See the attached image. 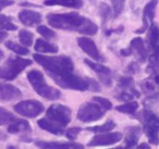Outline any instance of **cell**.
Segmentation results:
<instances>
[{"label":"cell","mask_w":159,"mask_h":149,"mask_svg":"<svg viewBox=\"0 0 159 149\" xmlns=\"http://www.w3.org/2000/svg\"><path fill=\"white\" fill-rule=\"evenodd\" d=\"M100 12H102L104 20H106L107 18H109V16L111 14V10L109 9V8L107 7L106 5H102V8H100Z\"/></svg>","instance_id":"obj_36"},{"label":"cell","mask_w":159,"mask_h":149,"mask_svg":"<svg viewBox=\"0 0 159 149\" xmlns=\"http://www.w3.org/2000/svg\"><path fill=\"white\" fill-rule=\"evenodd\" d=\"M47 20L49 24L55 29L76 31L83 35L93 36L98 31V27L95 23L74 12L62 14H48Z\"/></svg>","instance_id":"obj_1"},{"label":"cell","mask_w":159,"mask_h":149,"mask_svg":"<svg viewBox=\"0 0 159 149\" xmlns=\"http://www.w3.org/2000/svg\"><path fill=\"white\" fill-rule=\"evenodd\" d=\"M130 48L132 50V53H134L135 56L137 57V59L139 61L144 62L147 58V52H146V49L144 47V42L142 38L137 37L132 39L130 45Z\"/></svg>","instance_id":"obj_19"},{"label":"cell","mask_w":159,"mask_h":149,"mask_svg":"<svg viewBox=\"0 0 159 149\" xmlns=\"http://www.w3.org/2000/svg\"><path fill=\"white\" fill-rule=\"evenodd\" d=\"M106 110L99 106L97 102H86L80 107L79 112H77V119L81 122L91 123L98 121L105 115Z\"/></svg>","instance_id":"obj_6"},{"label":"cell","mask_w":159,"mask_h":149,"mask_svg":"<svg viewBox=\"0 0 159 149\" xmlns=\"http://www.w3.org/2000/svg\"><path fill=\"white\" fill-rule=\"evenodd\" d=\"M14 111L25 118H36L44 111V105L37 100H24L14 106Z\"/></svg>","instance_id":"obj_8"},{"label":"cell","mask_w":159,"mask_h":149,"mask_svg":"<svg viewBox=\"0 0 159 149\" xmlns=\"http://www.w3.org/2000/svg\"><path fill=\"white\" fill-rule=\"evenodd\" d=\"M46 6H63L68 8H81L83 6L82 0H45Z\"/></svg>","instance_id":"obj_23"},{"label":"cell","mask_w":159,"mask_h":149,"mask_svg":"<svg viewBox=\"0 0 159 149\" xmlns=\"http://www.w3.org/2000/svg\"><path fill=\"white\" fill-rule=\"evenodd\" d=\"M16 120H18V119H16L11 112H9L3 107H0V123H1V124L10 125L16 122Z\"/></svg>","instance_id":"obj_26"},{"label":"cell","mask_w":159,"mask_h":149,"mask_svg":"<svg viewBox=\"0 0 159 149\" xmlns=\"http://www.w3.org/2000/svg\"><path fill=\"white\" fill-rule=\"evenodd\" d=\"M141 129L139 126H131L126 129L125 133V142H124V148L125 149H132L135 145L137 144L141 136Z\"/></svg>","instance_id":"obj_17"},{"label":"cell","mask_w":159,"mask_h":149,"mask_svg":"<svg viewBox=\"0 0 159 149\" xmlns=\"http://www.w3.org/2000/svg\"><path fill=\"white\" fill-rule=\"evenodd\" d=\"M136 149H150V146L148 144H145V142H143V144H141L139 147H137Z\"/></svg>","instance_id":"obj_42"},{"label":"cell","mask_w":159,"mask_h":149,"mask_svg":"<svg viewBox=\"0 0 159 149\" xmlns=\"http://www.w3.org/2000/svg\"><path fill=\"white\" fill-rule=\"evenodd\" d=\"M0 29H6V31H14L16 29V26L11 22L10 19L7 16L0 14Z\"/></svg>","instance_id":"obj_30"},{"label":"cell","mask_w":159,"mask_h":149,"mask_svg":"<svg viewBox=\"0 0 159 149\" xmlns=\"http://www.w3.org/2000/svg\"><path fill=\"white\" fill-rule=\"evenodd\" d=\"M155 83L158 84V85H159V73L156 75V76H155Z\"/></svg>","instance_id":"obj_44"},{"label":"cell","mask_w":159,"mask_h":149,"mask_svg":"<svg viewBox=\"0 0 159 149\" xmlns=\"http://www.w3.org/2000/svg\"><path fill=\"white\" fill-rule=\"evenodd\" d=\"M111 3H112V8H113V11H115L116 16H119L120 13L122 12L124 7V2H125V0H110Z\"/></svg>","instance_id":"obj_33"},{"label":"cell","mask_w":159,"mask_h":149,"mask_svg":"<svg viewBox=\"0 0 159 149\" xmlns=\"http://www.w3.org/2000/svg\"><path fill=\"white\" fill-rule=\"evenodd\" d=\"M37 124L42 129L49 132V133L53 134V135H63V134H64L63 127L60 126V125H58V124H56L55 122L50 121L48 118L40 119V120H38Z\"/></svg>","instance_id":"obj_18"},{"label":"cell","mask_w":159,"mask_h":149,"mask_svg":"<svg viewBox=\"0 0 159 149\" xmlns=\"http://www.w3.org/2000/svg\"><path fill=\"white\" fill-rule=\"evenodd\" d=\"M148 40H149V46L152 49V51L156 56L159 57V29L155 24H152L149 29V35H148Z\"/></svg>","instance_id":"obj_20"},{"label":"cell","mask_w":159,"mask_h":149,"mask_svg":"<svg viewBox=\"0 0 159 149\" xmlns=\"http://www.w3.org/2000/svg\"><path fill=\"white\" fill-rule=\"evenodd\" d=\"M115 127H116V123L113 122L112 120H108L106 123H105V124H102V125H97V126L89 127V129H87V131L100 134V133H107V132L112 131Z\"/></svg>","instance_id":"obj_25"},{"label":"cell","mask_w":159,"mask_h":149,"mask_svg":"<svg viewBox=\"0 0 159 149\" xmlns=\"http://www.w3.org/2000/svg\"><path fill=\"white\" fill-rule=\"evenodd\" d=\"M89 90H93V92H99L100 87L98 85V83L93 79H89Z\"/></svg>","instance_id":"obj_37"},{"label":"cell","mask_w":159,"mask_h":149,"mask_svg":"<svg viewBox=\"0 0 159 149\" xmlns=\"http://www.w3.org/2000/svg\"><path fill=\"white\" fill-rule=\"evenodd\" d=\"M6 47L10 50H12L13 52H16V55H20V56H26L30 53L29 49L26 48L25 46H21V45H18L13 42H7L6 43Z\"/></svg>","instance_id":"obj_27"},{"label":"cell","mask_w":159,"mask_h":149,"mask_svg":"<svg viewBox=\"0 0 159 149\" xmlns=\"http://www.w3.org/2000/svg\"><path fill=\"white\" fill-rule=\"evenodd\" d=\"M84 63L87 64L92 70L97 73L98 76H99V79L102 81V83L104 84V85H106V86L111 85V71L109 70L107 66L102 65V64H99V63H96V62H93L89 59H85Z\"/></svg>","instance_id":"obj_12"},{"label":"cell","mask_w":159,"mask_h":149,"mask_svg":"<svg viewBox=\"0 0 159 149\" xmlns=\"http://www.w3.org/2000/svg\"><path fill=\"white\" fill-rule=\"evenodd\" d=\"M149 68L152 69V72L159 73V57L155 53L149 57Z\"/></svg>","instance_id":"obj_34"},{"label":"cell","mask_w":159,"mask_h":149,"mask_svg":"<svg viewBox=\"0 0 159 149\" xmlns=\"http://www.w3.org/2000/svg\"><path fill=\"white\" fill-rule=\"evenodd\" d=\"M122 134L119 132H115V133H100L98 135H95L89 142L87 144L89 147H96V146H109V145L117 144L122 139Z\"/></svg>","instance_id":"obj_9"},{"label":"cell","mask_w":159,"mask_h":149,"mask_svg":"<svg viewBox=\"0 0 159 149\" xmlns=\"http://www.w3.org/2000/svg\"><path fill=\"white\" fill-rule=\"evenodd\" d=\"M37 32L45 38H53L56 36V33L53 31H51L50 29H48L47 26H44V25H40V26L37 27Z\"/></svg>","instance_id":"obj_32"},{"label":"cell","mask_w":159,"mask_h":149,"mask_svg":"<svg viewBox=\"0 0 159 149\" xmlns=\"http://www.w3.org/2000/svg\"><path fill=\"white\" fill-rule=\"evenodd\" d=\"M110 149H125V148H124V146L123 147L120 146V147H116V148H110Z\"/></svg>","instance_id":"obj_46"},{"label":"cell","mask_w":159,"mask_h":149,"mask_svg":"<svg viewBox=\"0 0 159 149\" xmlns=\"http://www.w3.org/2000/svg\"><path fill=\"white\" fill-rule=\"evenodd\" d=\"M143 87H144V89H145L146 92H152V90H154V88H155V86H154V84L150 83V82H146V83H144Z\"/></svg>","instance_id":"obj_39"},{"label":"cell","mask_w":159,"mask_h":149,"mask_svg":"<svg viewBox=\"0 0 159 149\" xmlns=\"http://www.w3.org/2000/svg\"><path fill=\"white\" fill-rule=\"evenodd\" d=\"M7 37H8V33H6V32H2V31H0V43L2 42V40H5Z\"/></svg>","instance_id":"obj_41"},{"label":"cell","mask_w":159,"mask_h":149,"mask_svg":"<svg viewBox=\"0 0 159 149\" xmlns=\"http://www.w3.org/2000/svg\"><path fill=\"white\" fill-rule=\"evenodd\" d=\"M35 50L37 52H43V53H57L58 52V47L56 45H52L50 43L46 42V40L39 39L36 40V44H35Z\"/></svg>","instance_id":"obj_22"},{"label":"cell","mask_w":159,"mask_h":149,"mask_svg":"<svg viewBox=\"0 0 159 149\" xmlns=\"http://www.w3.org/2000/svg\"><path fill=\"white\" fill-rule=\"evenodd\" d=\"M13 0H0V9H3L6 7L13 5Z\"/></svg>","instance_id":"obj_38"},{"label":"cell","mask_w":159,"mask_h":149,"mask_svg":"<svg viewBox=\"0 0 159 149\" xmlns=\"http://www.w3.org/2000/svg\"><path fill=\"white\" fill-rule=\"evenodd\" d=\"M35 146L39 149H84V146L79 142H35Z\"/></svg>","instance_id":"obj_11"},{"label":"cell","mask_w":159,"mask_h":149,"mask_svg":"<svg viewBox=\"0 0 159 149\" xmlns=\"http://www.w3.org/2000/svg\"><path fill=\"white\" fill-rule=\"evenodd\" d=\"M47 118L56 124L64 127L71 122V110L66 106L55 103L51 105L46 111Z\"/></svg>","instance_id":"obj_7"},{"label":"cell","mask_w":159,"mask_h":149,"mask_svg":"<svg viewBox=\"0 0 159 149\" xmlns=\"http://www.w3.org/2000/svg\"><path fill=\"white\" fill-rule=\"evenodd\" d=\"M143 124L144 127H150L159 131V118L157 115H155L152 112L145 110L143 112Z\"/></svg>","instance_id":"obj_21"},{"label":"cell","mask_w":159,"mask_h":149,"mask_svg":"<svg viewBox=\"0 0 159 149\" xmlns=\"http://www.w3.org/2000/svg\"><path fill=\"white\" fill-rule=\"evenodd\" d=\"M81 131H82V129H81V127H71V129H69L68 131L66 132V138H68V139H70V140L76 139L77 135H79Z\"/></svg>","instance_id":"obj_35"},{"label":"cell","mask_w":159,"mask_h":149,"mask_svg":"<svg viewBox=\"0 0 159 149\" xmlns=\"http://www.w3.org/2000/svg\"><path fill=\"white\" fill-rule=\"evenodd\" d=\"M2 58H3V52H2V50L0 49V61L2 60Z\"/></svg>","instance_id":"obj_45"},{"label":"cell","mask_w":159,"mask_h":149,"mask_svg":"<svg viewBox=\"0 0 159 149\" xmlns=\"http://www.w3.org/2000/svg\"><path fill=\"white\" fill-rule=\"evenodd\" d=\"M0 124H1V123H0Z\"/></svg>","instance_id":"obj_47"},{"label":"cell","mask_w":159,"mask_h":149,"mask_svg":"<svg viewBox=\"0 0 159 149\" xmlns=\"http://www.w3.org/2000/svg\"><path fill=\"white\" fill-rule=\"evenodd\" d=\"M93 101H95V102H97L99 106H102L105 110L112 109V103H111L107 98H104V97L95 96V97H93Z\"/></svg>","instance_id":"obj_31"},{"label":"cell","mask_w":159,"mask_h":149,"mask_svg":"<svg viewBox=\"0 0 159 149\" xmlns=\"http://www.w3.org/2000/svg\"><path fill=\"white\" fill-rule=\"evenodd\" d=\"M139 109V103L136 101H128V102L120 105L118 107H116V110L121 113L125 114H133L136 112V110Z\"/></svg>","instance_id":"obj_24"},{"label":"cell","mask_w":159,"mask_h":149,"mask_svg":"<svg viewBox=\"0 0 159 149\" xmlns=\"http://www.w3.org/2000/svg\"><path fill=\"white\" fill-rule=\"evenodd\" d=\"M131 53H132V50H131V48H129V49H122V50H121V55L122 56H130Z\"/></svg>","instance_id":"obj_40"},{"label":"cell","mask_w":159,"mask_h":149,"mask_svg":"<svg viewBox=\"0 0 159 149\" xmlns=\"http://www.w3.org/2000/svg\"><path fill=\"white\" fill-rule=\"evenodd\" d=\"M157 0H150L149 2L145 6L144 8V12H143V22H144V26H142V29H139V31H136V33H143L146 31L149 22H152V19L155 16V11H156V7H157Z\"/></svg>","instance_id":"obj_15"},{"label":"cell","mask_w":159,"mask_h":149,"mask_svg":"<svg viewBox=\"0 0 159 149\" xmlns=\"http://www.w3.org/2000/svg\"><path fill=\"white\" fill-rule=\"evenodd\" d=\"M19 38H20V42L22 43L23 46L30 47L33 45V34L26 29H21L19 33Z\"/></svg>","instance_id":"obj_28"},{"label":"cell","mask_w":159,"mask_h":149,"mask_svg":"<svg viewBox=\"0 0 159 149\" xmlns=\"http://www.w3.org/2000/svg\"><path fill=\"white\" fill-rule=\"evenodd\" d=\"M77 44H79L80 48L82 49L86 55H89L91 58H93L95 61H102L104 58L100 55L99 50H98L97 46L95 43L87 37H79L77 38Z\"/></svg>","instance_id":"obj_10"},{"label":"cell","mask_w":159,"mask_h":149,"mask_svg":"<svg viewBox=\"0 0 159 149\" xmlns=\"http://www.w3.org/2000/svg\"><path fill=\"white\" fill-rule=\"evenodd\" d=\"M19 19H20V21L25 26H34V25H37L42 22V16H40V13L27 9L20 11Z\"/></svg>","instance_id":"obj_14"},{"label":"cell","mask_w":159,"mask_h":149,"mask_svg":"<svg viewBox=\"0 0 159 149\" xmlns=\"http://www.w3.org/2000/svg\"><path fill=\"white\" fill-rule=\"evenodd\" d=\"M50 77L61 87L66 89H75V90H87L89 89V77L83 79L73 73H69L66 75H50Z\"/></svg>","instance_id":"obj_5"},{"label":"cell","mask_w":159,"mask_h":149,"mask_svg":"<svg viewBox=\"0 0 159 149\" xmlns=\"http://www.w3.org/2000/svg\"><path fill=\"white\" fill-rule=\"evenodd\" d=\"M6 149H20V148L16 147V146H13V145H9V146H7V148Z\"/></svg>","instance_id":"obj_43"},{"label":"cell","mask_w":159,"mask_h":149,"mask_svg":"<svg viewBox=\"0 0 159 149\" xmlns=\"http://www.w3.org/2000/svg\"><path fill=\"white\" fill-rule=\"evenodd\" d=\"M22 97V93L18 87L11 84H0V100L11 101Z\"/></svg>","instance_id":"obj_13"},{"label":"cell","mask_w":159,"mask_h":149,"mask_svg":"<svg viewBox=\"0 0 159 149\" xmlns=\"http://www.w3.org/2000/svg\"><path fill=\"white\" fill-rule=\"evenodd\" d=\"M8 132H9L10 134L21 133L22 135H30L32 132V129H31V125H30V123L27 122V121L18 119L14 123L8 125Z\"/></svg>","instance_id":"obj_16"},{"label":"cell","mask_w":159,"mask_h":149,"mask_svg":"<svg viewBox=\"0 0 159 149\" xmlns=\"http://www.w3.org/2000/svg\"><path fill=\"white\" fill-rule=\"evenodd\" d=\"M144 133L146 134L148 140H149V142L152 145L157 146V145L159 144V135H158L159 131L154 129H150V127H144Z\"/></svg>","instance_id":"obj_29"},{"label":"cell","mask_w":159,"mask_h":149,"mask_svg":"<svg viewBox=\"0 0 159 149\" xmlns=\"http://www.w3.org/2000/svg\"><path fill=\"white\" fill-rule=\"evenodd\" d=\"M32 64V60L20 57H10L0 66V79L13 81L22 71Z\"/></svg>","instance_id":"obj_4"},{"label":"cell","mask_w":159,"mask_h":149,"mask_svg":"<svg viewBox=\"0 0 159 149\" xmlns=\"http://www.w3.org/2000/svg\"><path fill=\"white\" fill-rule=\"evenodd\" d=\"M27 79L31 83L32 87L39 96L48 99V100H57L61 97V93L46 83L44 75L38 70H31L27 72Z\"/></svg>","instance_id":"obj_3"},{"label":"cell","mask_w":159,"mask_h":149,"mask_svg":"<svg viewBox=\"0 0 159 149\" xmlns=\"http://www.w3.org/2000/svg\"><path fill=\"white\" fill-rule=\"evenodd\" d=\"M33 58L49 73V75H66L69 73H73L74 70V63L72 59L66 56L47 57L35 53Z\"/></svg>","instance_id":"obj_2"}]
</instances>
